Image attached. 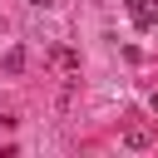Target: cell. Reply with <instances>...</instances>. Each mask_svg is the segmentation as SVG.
Here are the masks:
<instances>
[{
    "label": "cell",
    "instance_id": "cell-2",
    "mask_svg": "<svg viewBox=\"0 0 158 158\" xmlns=\"http://www.w3.org/2000/svg\"><path fill=\"white\" fill-rule=\"evenodd\" d=\"M49 59H54V64H59L64 74H79V54H74V49H64V44H54V54H49Z\"/></svg>",
    "mask_w": 158,
    "mask_h": 158
},
{
    "label": "cell",
    "instance_id": "cell-4",
    "mask_svg": "<svg viewBox=\"0 0 158 158\" xmlns=\"http://www.w3.org/2000/svg\"><path fill=\"white\" fill-rule=\"evenodd\" d=\"M5 74H25V49H20V44L5 49Z\"/></svg>",
    "mask_w": 158,
    "mask_h": 158
},
{
    "label": "cell",
    "instance_id": "cell-5",
    "mask_svg": "<svg viewBox=\"0 0 158 158\" xmlns=\"http://www.w3.org/2000/svg\"><path fill=\"white\" fill-rule=\"evenodd\" d=\"M30 5H35V10H44V5H49V0H30Z\"/></svg>",
    "mask_w": 158,
    "mask_h": 158
},
{
    "label": "cell",
    "instance_id": "cell-1",
    "mask_svg": "<svg viewBox=\"0 0 158 158\" xmlns=\"http://www.w3.org/2000/svg\"><path fill=\"white\" fill-rule=\"evenodd\" d=\"M123 5H128V15H133L138 30H153L158 25V0H123Z\"/></svg>",
    "mask_w": 158,
    "mask_h": 158
},
{
    "label": "cell",
    "instance_id": "cell-3",
    "mask_svg": "<svg viewBox=\"0 0 158 158\" xmlns=\"http://www.w3.org/2000/svg\"><path fill=\"white\" fill-rule=\"evenodd\" d=\"M148 143H153V133H148V128H138V123H133V128H123V148H133V153H138V148H148Z\"/></svg>",
    "mask_w": 158,
    "mask_h": 158
},
{
    "label": "cell",
    "instance_id": "cell-6",
    "mask_svg": "<svg viewBox=\"0 0 158 158\" xmlns=\"http://www.w3.org/2000/svg\"><path fill=\"white\" fill-rule=\"evenodd\" d=\"M148 109H153V114H158V94H153V99H148Z\"/></svg>",
    "mask_w": 158,
    "mask_h": 158
}]
</instances>
